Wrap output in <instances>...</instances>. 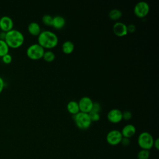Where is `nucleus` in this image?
I'll return each mask as SVG.
<instances>
[{
  "instance_id": "20",
  "label": "nucleus",
  "mask_w": 159,
  "mask_h": 159,
  "mask_svg": "<svg viewBox=\"0 0 159 159\" xmlns=\"http://www.w3.org/2000/svg\"><path fill=\"white\" fill-rule=\"evenodd\" d=\"M150 156V152L148 150L142 149L137 154L138 159H148Z\"/></svg>"
},
{
  "instance_id": "17",
  "label": "nucleus",
  "mask_w": 159,
  "mask_h": 159,
  "mask_svg": "<svg viewBox=\"0 0 159 159\" xmlns=\"http://www.w3.org/2000/svg\"><path fill=\"white\" fill-rule=\"evenodd\" d=\"M122 16V11L119 9H112L109 12V17L113 20H117L119 19Z\"/></svg>"
},
{
  "instance_id": "7",
  "label": "nucleus",
  "mask_w": 159,
  "mask_h": 159,
  "mask_svg": "<svg viewBox=\"0 0 159 159\" xmlns=\"http://www.w3.org/2000/svg\"><path fill=\"white\" fill-rule=\"evenodd\" d=\"M122 135L120 130L113 129L110 130L106 135L107 142L111 145H116L120 143Z\"/></svg>"
},
{
  "instance_id": "15",
  "label": "nucleus",
  "mask_w": 159,
  "mask_h": 159,
  "mask_svg": "<svg viewBox=\"0 0 159 159\" xmlns=\"http://www.w3.org/2000/svg\"><path fill=\"white\" fill-rule=\"evenodd\" d=\"M66 109L68 110V111L75 115L76 114H77L78 112H80V108H79V105H78V102L76 101H70L68 102L67 105H66Z\"/></svg>"
},
{
  "instance_id": "3",
  "label": "nucleus",
  "mask_w": 159,
  "mask_h": 159,
  "mask_svg": "<svg viewBox=\"0 0 159 159\" xmlns=\"http://www.w3.org/2000/svg\"><path fill=\"white\" fill-rule=\"evenodd\" d=\"M73 119L76 126L80 129H88L92 122L88 113L81 111H80L77 114L73 115Z\"/></svg>"
},
{
  "instance_id": "12",
  "label": "nucleus",
  "mask_w": 159,
  "mask_h": 159,
  "mask_svg": "<svg viewBox=\"0 0 159 159\" xmlns=\"http://www.w3.org/2000/svg\"><path fill=\"white\" fill-rule=\"evenodd\" d=\"M120 132L123 137H126L129 139L135 134L136 128L133 124H128L125 126H124Z\"/></svg>"
},
{
  "instance_id": "5",
  "label": "nucleus",
  "mask_w": 159,
  "mask_h": 159,
  "mask_svg": "<svg viewBox=\"0 0 159 159\" xmlns=\"http://www.w3.org/2000/svg\"><path fill=\"white\" fill-rule=\"evenodd\" d=\"M45 49L37 43H33L29 46L26 50L27 56L32 60H39L43 57Z\"/></svg>"
},
{
  "instance_id": "19",
  "label": "nucleus",
  "mask_w": 159,
  "mask_h": 159,
  "mask_svg": "<svg viewBox=\"0 0 159 159\" xmlns=\"http://www.w3.org/2000/svg\"><path fill=\"white\" fill-rule=\"evenodd\" d=\"M46 61L51 62L53 61L55 58V54L52 50H46L45 51L43 57H42Z\"/></svg>"
},
{
  "instance_id": "13",
  "label": "nucleus",
  "mask_w": 159,
  "mask_h": 159,
  "mask_svg": "<svg viewBox=\"0 0 159 159\" xmlns=\"http://www.w3.org/2000/svg\"><path fill=\"white\" fill-rule=\"evenodd\" d=\"M66 24V20L64 17L60 15H56L53 17L52 25L53 28L56 29H62Z\"/></svg>"
},
{
  "instance_id": "1",
  "label": "nucleus",
  "mask_w": 159,
  "mask_h": 159,
  "mask_svg": "<svg viewBox=\"0 0 159 159\" xmlns=\"http://www.w3.org/2000/svg\"><path fill=\"white\" fill-rule=\"evenodd\" d=\"M38 43L43 48H52L57 46L58 42V38L57 34L48 30L41 31L38 35Z\"/></svg>"
},
{
  "instance_id": "29",
  "label": "nucleus",
  "mask_w": 159,
  "mask_h": 159,
  "mask_svg": "<svg viewBox=\"0 0 159 159\" xmlns=\"http://www.w3.org/2000/svg\"><path fill=\"white\" fill-rule=\"evenodd\" d=\"M153 145L157 150L159 149V139L157 138L153 142Z\"/></svg>"
},
{
  "instance_id": "16",
  "label": "nucleus",
  "mask_w": 159,
  "mask_h": 159,
  "mask_svg": "<svg viewBox=\"0 0 159 159\" xmlns=\"http://www.w3.org/2000/svg\"><path fill=\"white\" fill-rule=\"evenodd\" d=\"M75 48L74 43L70 40L65 41L61 45V50L63 53L66 54H70L72 53Z\"/></svg>"
},
{
  "instance_id": "21",
  "label": "nucleus",
  "mask_w": 159,
  "mask_h": 159,
  "mask_svg": "<svg viewBox=\"0 0 159 159\" xmlns=\"http://www.w3.org/2000/svg\"><path fill=\"white\" fill-rule=\"evenodd\" d=\"M53 17L50 14H44L42 17V22L46 25H52Z\"/></svg>"
},
{
  "instance_id": "18",
  "label": "nucleus",
  "mask_w": 159,
  "mask_h": 159,
  "mask_svg": "<svg viewBox=\"0 0 159 159\" xmlns=\"http://www.w3.org/2000/svg\"><path fill=\"white\" fill-rule=\"evenodd\" d=\"M9 47L4 40H0V57L9 53Z\"/></svg>"
},
{
  "instance_id": "26",
  "label": "nucleus",
  "mask_w": 159,
  "mask_h": 159,
  "mask_svg": "<svg viewBox=\"0 0 159 159\" xmlns=\"http://www.w3.org/2000/svg\"><path fill=\"white\" fill-rule=\"evenodd\" d=\"M127 31L128 32H135V29H136V27H135V25L134 24H129L128 25H127Z\"/></svg>"
},
{
  "instance_id": "6",
  "label": "nucleus",
  "mask_w": 159,
  "mask_h": 159,
  "mask_svg": "<svg viewBox=\"0 0 159 159\" xmlns=\"http://www.w3.org/2000/svg\"><path fill=\"white\" fill-rule=\"evenodd\" d=\"M149 11V4L144 1H140L137 2L134 8V12L135 16L140 18L145 17L148 14Z\"/></svg>"
},
{
  "instance_id": "22",
  "label": "nucleus",
  "mask_w": 159,
  "mask_h": 159,
  "mask_svg": "<svg viewBox=\"0 0 159 159\" xmlns=\"http://www.w3.org/2000/svg\"><path fill=\"white\" fill-rule=\"evenodd\" d=\"M91 122H96L100 119V114L98 112L91 111L88 113Z\"/></svg>"
},
{
  "instance_id": "8",
  "label": "nucleus",
  "mask_w": 159,
  "mask_h": 159,
  "mask_svg": "<svg viewBox=\"0 0 159 159\" xmlns=\"http://www.w3.org/2000/svg\"><path fill=\"white\" fill-rule=\"evenodd\" d=\"M78 102L80 111L89 113L92 111L93 101L89 96H83L81 98Z\"/></svg>"
},
{
  "instance_id": "24",
  "label": "nucleus",
  "mask_w": 159,
  "mask_h": 159,
  "mask_svg": "<svg viewBox=\"0 0 159 159\" xmlns=\"http://www.w3.org/2000/svg\"><path fill=\"white\" fill-rule=\"evenodd\" d=\"M132 117V114L130 111H125L122 112V119L128 120H130Z\"/></svg>"
},
{
  "instance_id": "27",
  "label": "nucleus",
  "mask_w": 159,
  "mask_h": 159,
  "mask_svg": "<svg viewBox=\"0 0 159 159\" xmlns=\"http://www.w3.org/2000/svg\"><path fill=\"white\" fill-rule=\"evenodd\" d=\"M120 143L124 145V146H127L129 143H130V140L129 138H126V137H122Z\"/></svg>"
},
{
  "instance_id": "25",
  "label": "nucleus",
  "mask_w": 159,
  "mask_h": 159,
  "mask_svg": "<svg viewBox=\"0 0 159 159\" xmlns=\"http://www.w3.org/2000/svg\"><path fill=\"white\" fill-rule=\"evenodd\" d=\"M100 110H101V106H100L99 103H98L97 102H93V108H92L91 111H94V112L99 113Z\"/></svg>"
},
{
  "instance_id": "14",
  "label": "nucleus",
  "mask_w": 159,
  "mask_h": 159,
  "mask_svg": "<svg viewBox=\"0 0 159 159\" xmlns=\"http://www.w3.org/2000/svg\"><path fill=\"white\" fill-rule=\"evenodd\" d=\"M27 30L29 34L34 36H38L41 32V27L36 22H31L27 26Z\"/></svg>"
},
{
  "instance_id": "10",
  "label": "nucleus",
  "mask_w": 159,
  "mask_h": 159,
  "mask_svg": "<svg viewBox=\"0 0 159 159\" xmlns=\"http://www.w3.org/2000/svg\"><path fill=\"white\" fill-rule=\"evenodd\" d=\"M107 118L112 123H118L122 120V112L117 108L112 109L107 112Z\"/></svg>"
},
{
  "instance_id": "11",
  "label": "nucleus",
  "mask_w": 159,
  "mask_h": 159,
  "mask_svg": "<svg viewBox=\"0 0 159 159\" xmlns=\"http://www.w3.org/2000/svg\"><path fill=\"white\" fill-rule=\"evenodd\" d=\"M112 30L114 34L118 37L125 36L128 33L127 25L125 23L120 21H117L114 24Z\"/></svg>"
},
{
  "instance_id": "9",
  "label": "nucleus",
  "mask_w": 159,
  "mask_h": 159,
  "mask_svg": "<svg viewBox=\"0 0 159 159\" xmlns=\"http://www.w3.org/2000/svg\"><path fill=\"white\" fill-rule=\"evenodd\" d=\"M13 26L14 22L10 17L4 16L0 18V29L1 32L6 33L13 29Z\"/></svg>"
},
{
  "instance_id": "28",
  "label": "nucleus",
  "mask_w": 159,
  "mask_h": 159,
  "mask_svg": "<svg viewBox=\"0 0 159 159\" xmlns=\"http://www.w3.org/2000/svg\"><path fill=\"white\" fill-rule=\"evenodd\" d=\"M4 87V82L3 79L1 78V76H0V94L2 93L3 89Z\"/></svg>"
},
{
  "instance_id": "2",
  "label": "nucleus",
  "mask_w": 159,
  "mask_h": 159,
  "mask_svg": "<svg viewBox=\"0 0 159 159\" xmlns=\"http://www.w3.org/2000/svg\"><path fill=\"white\" fill-rule=\"evenodd\" d=\"M4 40L9 48H17L24 43V36L20 31L12 29L6 33Z\"/></svg>"
},
{
  "instance_id": "23",
  "label": "nucleus",
  "mask_w": 159,
  "mask_h": 159,
  "mask_svg": "<svg viewBox=\"0 0 159 159\" xmlns=\"http://www.w3.org/2000/svg\"><path fill=\"white\" fill-rule=\"evenodd\" d=\"M1 58H2V62L5 64H9L12 61V56L9 53H7V54L4 55Z\"/></svg>"
},
{
  "instance_id": "4",
  "label": "nucleus",
  "mask_w": 159,
  "mask_h": 159,
  "mask_svg": "<svg viewBox=\"0 0 159 159\" xmlns=\"http://www.w3.org/2000/svg\"><path fill=\"white\" fill-rule=\"evenodd\" d=\"M153 138L152 135L148 132H141L137 139V142L139 147L142 149L150 150L153 146Z\"/></svg>"
}]
</instances>
